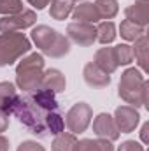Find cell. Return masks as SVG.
I'll use <instances>...</instances> for the list:
<instances>
[{
	"mask_svg": "<svg viewBox=\"0 0 149 151\" xmlns=\"http://www.w3.org/2000/svg\"><path fill=\"white\" fill-rule=\"evenodd\" d=\"M117 95H119V99L123 102H126L128 106H132L135 109L146 107L148 106V95H149L148 79L135 67L126 69L119 77Z\"/></svg>",
	"mask_w": 149,
	"mask_h": 151,
	"instance_id": "cell-1",
	"label": "cell"
},
{
	"mask_svg": "<svg viewBox=\"0 0 149 151\" xmlns=\"http://www.w3.org/2000/svg\"><path fill=\"white\" fill-rule=\"evenodd\" d=\"M44 56L40 53H28L21 58L16 65V88L23 93H32L42 88V76H44Z\"/></svg>",
	"mask_w": 149,
	"mask_h": 151,
	"instance_id": "cell-2",
	"label": "cell"
},
{
	"mask_svg": "<svg viewBox=\"0 0 149 151\" xmlns=\"http://www.w3.org/2000/svg\"><path fill=\"white\" fill-rule=\"evenodd\" d=\"M30 39L37 46V49H40V53L49 58H63L70 53V40L67 39V35L60 34L58 30L47 25L34 27Z\"/></svg>",
	"mask_w": 149,
	"mask_h": 151,
	"instance_id": "cell-3",
	"label": "cell"
},
{
	"mask_svg": "<svg viewBox=\"0 0 149 151\" xmlns=\"http://www.w3.org/2000/svg\"><path fill=\"white\" fill-rule=\"evenodd\" d=\"M12 114L19 119V123L28 128L34 135L37 137H46L47 128H46V111H42L37 104L32 100L30 93L27 95H19L18 104L14 107Z\"/></svg>",
	"mask_w": 149,
	"mask_h": 151,
	"instance_id": "cell-4",
	"label": "cell"
},
{
	"mask_svg": "<svg viewBox=\"0 0 149 151\" xmlns=\"http://www.w3.org/2000/svg\"><path fill=\"white\" fill-rule=\"evenodd\" d=\"M32 49V40L21 32L0 34V67H9Z\"/></svg>",
	"mask_w": 149,
	"mask_h": 151,
	"instance_id": "cell-5",
	"label": "cell"
},
{
	"mask_svg": "<svg viewBox=\"0 0 149 151\" xmlns=\"http://www.w3.org/2000/svg\"><path fill=\"white\" fill-rule=\"evenodd\" d=\"M65 127L70 134H82L88 130V127L91 125V119H93V109L90 104L86 102H77L74 104L67 114H65Z\"/></svg>",
	"mask_w": 149,
	"mask_h": 151,
	"instance_id": "cell-6",
	"label": "cell"
},
{
	"mask_svg": "<svg viewBox=\"0 0 149 151\" xmlns=\"http://www.w3.org/2000/svg\"><path fill=\"white\" fill-rule=\"evenodd\" d=\"M37 23V12L32 9H23L18 14L2 16L0 18V34L7 32H21L25 28H30Z\"/></svg>",
	"mask_w": 149,
	"mask_h": 151,
	"instance_id": "cell-7",
	"label": "cell"
},
{
	"mask_svg": "<svg viewBox=\"0 0 149 151\" xmlns=\"http://www.w3.org/2000/svg\"><path fill=\"white\" fill-rule=\"evenodd\" d=\"M67 39L82 47L93 46V42H97V28L91 23L72 21L67 25Z\"/></svg>",
	"mask_w": 149,
	"mask_h": 151,
	"instance_id": "cell-8",
	"label": "cell"
},
{
	"mask_svg": "<svg viewBox=\"0 0 149 151\" xmlns=\"http://www.w3.org/2000/svg\"><path fill=\"white\" fill-rule=\"evenodd\" d=\"M114 123L119 130V134H130L137 128V125L140 123V114H139V109L125 104V106H119L116 107L114 111Z\"/></svg>",
	"mask_w": 149,
	"mask_h": 151,
	"instance_id": "cell-9",
	"label": "cell"
},
{
	"mask_svg": "<svg viewBox=\"0 0 149 151\" xmlns=\"http://www.w3.org/2000/svg\"><path fill=\"white\" fill-rule=\"evenodd\" d=\"M93 134L98 139H107V141H117L119 139V130L114 123V118L109 113L97 114L93 119Z\"/></svg>",
	"mask_w": 149,
	"mask_h": 151,
	"instance_id": "cell-10",
	"label": "cell"
},
{
	"mask_svg": "<svg viewBox=\"0 0 149 151\" xmlns=\"http://www.w3.org/2000/svg\"><path fill=\"white\" fill-rule=\"evenodd\" d=\"M125 18L139 27H148L149 23V0H135L125 7Z\"/></svg>",
	"mask_w": 149,
	"mask_h": 151,
	"instance_id": "cell-11",
	"label": "cell"
},
{
	"mask_svg": "<svg viewBox=\"0 0 149 151\" xmlns=\"http://www.w3.org/2000/svg\"><path fill=\"white\" fill-rule=\"evenodd\" d=\"M82 79L90 88H107L111 84V76L98 69L93 62H88L82 69Z\"/></svg>",
	"mask_w": 149,
	"mask_h": 151,
	"instance_id": "cell-12",
	"label": "cell"
},
{
	"mask_svg": "<svg viewBox=\"0 0 149 151\" xmlns=\"http://www.w3.org/2000/svg\"><path fill=\"white\" fill-rule=\"evenodd\" d=\"M18 99L19 95H18L16 84L11 81H2L0 83V111L11 116L18 104Z\"/></svg>",
	"mask_w": 149,
	"mask_h": 151,
	"instance_id": "cell-13",
	"label": "cell"
},
{
	"mask_svg": "<svg viewBox=\"0 0 149 151\" xmlns=\"http://www.w3.org/2000/svg\"><path fill=\"white\" fill-rule=\"evenodd\" d=\"M42 88L46 90H51L54 93H62L65 91L67 88V79L62 70L58 69H47L44 70V76H42Z\"/></svg>",
	"mask_w": 149,
	"mask_h": 151,
	"instance_id": "cell-14",
	"label": "cell"
},
{
	"mask_svg": "<svg viewBox=\"0 0 149 151\" xmlns=\"http://www.w3.org/2000/svg\"><path fill=\"white\" fill-rule=\"evenodd\" d=\"M32 100L37 104L39 107L46 113H51V111H58V102H56V93L51 91V90H46V88H39L35 91L30 93Z\"/></svg>",
	"mask_w": 149,
	"mask_h": 151,
	"instance_id": "cell-15",
	"label": "cell"
},
{
	"mask_svg": "<svg viewBox=\"0 0 149 151\" xmlns=\"http://www.w3.org/2000/svg\"><path fill=\"white\" fill-rule=\"evenodd\" d=\"M72 19L81 21V23H91V25H95V23L100 21V16L97 12L95 4H91V2H81L79 5H74Z\"/></svg>",
	"mask_w": 149,
	"mask_h": 151,
	"instance_id": "cell-16",
	"label": "cell"
},
{
	"mask_svg": "<svg viewBox=\"0 0 149 151\" xmlns=\"http://www.w3.org/2000/svg\"><path fill=\"white\" fill-rule=\"evenodd\" d=\"M132 49H133V60L137 62V65L140 67V70L142 72H148L149 70V39H148V34H144L142 37H139L135 42H133V46H132Z\"/></svg>",
	"mask_w": 149,
	"mask_h": 151,
	"instance_id": "cell-17",
	"label": "cell"
},
{
	"mask_svg": "<svg viewBox=\"0 0 149 151\" xmlns=\"http://www.w3.org/2000/svg\"><path fill=\"white\" fill-rule=\"evenodd\" d=\"M93 63L98 67V69H102L105 74H114L116 70H117V63H116V60H114V53H112V47H100V49H97V53H95V58H93Z\"/></svg>",
	"mask_w": 149,
	"mask_h": 151,
	"instance_id": "cell-18",
	"label": "cell"
},
{
	"mask_svg": "<svg viewBox=\"0 0 149 151\" xmlns=\"http://www.w3.org/2000/svg\"><path fill=\"white\" fill-rule=\"evenodd\" d=\"M74 151H114V146L107 139H81L75 142Z\"/></svg>",
	"mask_w": 149,
	"mask_h": 151,
	"instance_id": "cell-19",
	"label": "cell"
},
{
	"mask_svg": "<svg viewBox=\"0 0 149 151\" xmlns=\"http://www.w3.org/2000/svg\"><path fill=\"white\" fill-rule=\"evenodd\" d=\"M49 5H51L49 7V16L56 21L67 19L74 11V2L72 0H51Z\"/></svg>",
	"mask_w": 149,
	"mask_h": 151,
	"instance_id": "cell-20",
	"label": "cell"
},
{
	"mask_svg": "<svg viewBox=\"0 0 149 151\" xmlns=\"http://www.w3.org/2000/svg\"><path fill=\"white\" fill-rule=\"evenodd\" d=\"M144 34H146L144 27H139V25H135V23H132L128 19H123L121 25H119V35L125 40H128V42H135L139 37H142Z\"/></svg>",
	"mask_w": 149,
	"mask_h": 151,
	"instance_id": "cell-21",
	"label": "cell"
},
{
	"mask_svg": "<svg viewBox=\"0 0 149 151\" xmlns=\"http://www.w3.org/2000/svg\"><path fill=\"white\" fill-rule=\"evenodd\" d=\"M75 142H77V137L70 132H62L58 135H54L53 139V144H51V150L53 151H74Z\"/></svg>",
	"mask_w": 149,
	"mask_h": 151,
	"instance_id": "cell-22",
	"label": "cell"
},
{
	"mask_svg": "<svg viewBox=\"0 0 149 151\" xmlns=\"http://www.w3.org/2000/svg\"><path fill=\"white\" fill-rule=\"evenodd\" d=\"M95 28H97V40L104 46L114 42V39L117 35L116 34V25L112 21H98V25Z\"/></svg>",
	"mask_w": 149,
	"mask_h": 151,
	"instance_id": "cell-23",
	"label": "cell"
},
{
	"mask_svg": "<svg viewBox=\"0 0 149 151\" xmlns=\"http://www.w3.org/2000/svg\"><path fill=\"white\" fill-rule=\"evenodd\" d=\"M95 7H97V12H98L100 19H105V21L112 19L119 12L117 0H97L95 2Z\"/></svg>",
	"mask_w": 149,
	"mask_h": 151,
	"instance_id": "cell-24",
	"label": "cell"
},
{
	"mask_svg": "<svg viewBox=\"0 0 149 151\" xmlns=\"http://www.w3.org/2000/svg\"><path fill=\"white\" fill-rule=\"evenodd\" d=\"M112 53L117 67H126L133 62V49L130 44H117L112 47Z\"/></svg>",
	"mask_w": 149,
	"mask_h": 151,
	"instance_id": "cell-25",
	"label": "cell"
},
{
	"mask_svg": "<svg viewBox=\"0 0 149 151\" xmlns=\"http://www.w3.org/2000/svg\"><path fill=\"white\" fill-rule=\"evenodd\" d=\"M46 128L47 132H51L53 135H58L65 130V119L58 111H51L46 114Z\"/></svg>",
	"mask_w": 149,
	"mask_h": 151,
	"instance_id": "cell-26",
	"label": "cell"
},
{
	"mask_svg": "<svg viewBox=\"0 0 149 151\" xmlns=\"http://www.w3.org/2000/svg\"><path fill=\"white\" fill-rule=\"evenodd\" d=\"M23 11V0H0V14L11 16Z\"/></svg>",
	"mask_w": 149,
	"mask_h": 151,
	"instance_id": "cell-27",
	"label": "cell"
},
{
	"mask_svg": "<svg viewBox=\"0 0 149 151\" xmlns=\"http://www.w3.org/2000/svg\"><path fill=\"white\" fill-rule=\"evenodd\" d=\"M16 151H46V150H44L42 144H39L37 141H23V142L18 146Z\"/></svg>",
	"mask_w": 149,
	"mask_h": 151,
	"instance_id": "cell-28",
	"label": "cell"
},
{
	"mask_svg": "<svg viewBox=\"0 0 149 151\" xmlns=\"http://www.w3.org/2000/svg\"><path fill=\"white\" fill-rule=\"evenodd\" d=\"M117 151H146V150L137 141H125V142H121V146L117 148Z\"/></svg>",
	"mask_w": 149,
	"mask_h": 151,
	"instance_id": "cell-29",
	"label": "cell"
},
{
	"mask_svg": "<svg viewBox=\"0 0 149 151\" xmlns=\"http://www.w3.org/2000/svg\"><path fill=\"white\" fill-rule=\"evenodd\" d=\"M32 7H35L37 11H42L44 7H47L49 4H51V0H27Z\"/></svg>",
	"mask_w": 149,
	"mask_h": 151,
	"instance_id": "cell-30",
	"label": "cell"
},
{
	"mask_svg": "<svg viewBox=\"0 0 149 151\" xmlns=\"http://www.w3.org/2000/svg\"><path fill=\"white\" fill-rule=\"evenodd\" d=\"M7 128H9V116L0 111V134H2V132H5Z\"/></svg>",
	"mask_w": 149,
	"mask_h": 151,
	"instance_id": "cell-31",
	"label": "cell"
},
{
	"mask_svg": "<svg viewBox=\"0 0 149 151\" xmlns=\"http://www.w3.org/2000/svg\"><path fill=\"white\" fill-rule=\"evenodd\" d=\"M148 132H149V123L146 121V123L142 125V128H140V139H142V142H144V144H148V142H149Z\"/></svg>",
	"mask_w": 149,
	"mask_h": 151,
	"instance_id": "cell-32",
	"label": "cell"
},
{
	"mask_svg": "<svg viewBox=\"0 0 149 151\" xmlns=\"http://www.w3.org/2000/svg\"><path fill=\"white\" fill-rule=\"evenodd\" d=\"M0 151H9V139L0 134Z\"/></svg>",
	"mask_w": 149,
	"mask_h": 151,
	"instance_id": "cell-33",
	"label": "cell"
},
{
	"mask_svg": "<svg viewBox=\"0 0 149 151\" xmlns=\"http://www.w3.org/2000/svg\"><path fill=\"white\" fill-rule=\"evenodd\" d=\"M72 2H81V0H72Z\"/></svg>",
	"mask_w": 149,
	"mask_h": 151,
	"instance_id": "cell-34",
	"label": "cell"
}]
</instances>
